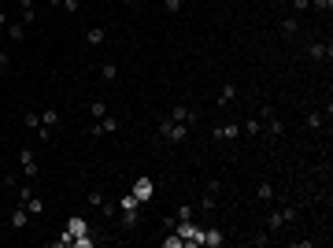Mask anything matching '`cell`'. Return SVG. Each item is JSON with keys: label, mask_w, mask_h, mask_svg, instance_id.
<instances>
[{"label": "cell", "mask_w": 333, "mask_h": 248, "mask_svg": "<svg viewBox=\"0 0 333 248\" xmlns=\"http://www.w3.org/2000/svg\"><path fill=\"white\" fill-rule=\"evenodd\" d=\"M289 222H296V208H271L267 211V230H271V234L285 230Z\"/></svg>", "instance_id": "6da1fadb"}, {"label": "cell", "mask_w": 333, "mask_h": 248, "mask_svg": "<svg viewBox=\"0 0 333 248\" xmlns=\"http://www.w3.org/2000/svg\"><path fill=\"white\" fill-rule=\"evenodd\" d=\"M160 137H167V141H174V145H182L185 137H189V126H185V122H174V119H163V122H160Z\"/></svg>", "instance_id": "7a4b0ae2"}, {"label": "cell", "mask_w": 333, "mask_h": 248, "mask_svg": "<svg viewBox=\"0 0 333 248\" xmlns=\"http://www.w3.org/2000/svg\"><path fill=\"white\" fill-rule=\"evenodd\" d=\"M170 119H174V122H185V126H196V119H200V111H196V107H189V104H174V111H170Z\"/></svg>", "instance_id": "3957f363"}, {"label": "cell", "mask_w": 333, "mask_h": 248, "mask_svg": "<svg viewBox=\"0 0 333 248\" xmlns=\"http://www.w3.org/2000/svg\"><path fill=\"white\" fill-rule=\"evenodd\" d=\"M19 167H23V174L34 182V178H41V170H37V160H34V148H23L19 152Z\"/></svg>", "instance_id": "277c9868"}, {"label": "cell", "mask_w": 333, "mask_h": 248, "mask_svg": "<svg viewBox=\"0 0 333 248\" xmlns=\"http://www.w3.org/2000/svg\"><path fill=\"white\" fill-rule=\"evenodd\" d=\"M104 133H119V119L104 115V119H97V122L89 126V137H104Z\"/></svg>", "instance_id": "5b68a950"}, {"label": "cell", "mask_w": 333, "mask_h": 248, "mask_svg": "<svg viewBox=\"0 0 333 248\" xmlns=\"http://www.w3.org/2000/svg\"><path fill=\"white\" fill-rule=\"evenodd\" d=\"M259 119H267V133H271L274 141H278V137L285 133V122H281V119L274 115V107H263V115H259Z\"/></svg>", "instance_id": "8992f818"}, {"label": "cell", "mask_w": 333, "mask_h": 248, "mask_svg": "<svg viewBox=\"0 0 333 248\" xmlns=\"http://www.w3.org/2000/svg\"><path fill=\"white\" fill-rule=\"evenodd\" d=\"M134 196L141 200V204H148V200L156 196V182H152V178H137V182H134Z\"/></svg>", "instance_id": "52a82bcc"}, {"label": "cell", "mask_w": 333, "mask_h": 248, "mask_svg": "<svg viewBox=\"0 0 333 248\" xmlns=\"http://www.w3.org/2000/svg\"><path fill=\"white\" fill-rule=\"evenodd\" d=\"M307 56L311 59H329L333 49H329V41H307Z\"/></svg>", "instance_id": "ba28073f"}, {"label": "cell", "mask_w": 333, "mask_h": 248, "mask_svg": "<svg viewBox=\"0 0 333 248\" xmlns=\"http://www.w3.org/2000/svg\"><path fill=\"white\" fill-rule=\"evenodd\" d=\"M237 133H241L237 122H222V126H215V141H237Z\"/></svg>", "instance_id": "9c48e42d"}, {"label": "cell", "mask_w": 333, "mask_h": 248, "mask_svg": "<svg viewBox=\"0 0 333 248\" xmlns=\"http://www.w3.org/2000/svg\"><path fill=\"white\" fill-rule=\"evenodd\" d=\"M26 222H30V211H26V208L19 204V208L11 211V219H8V226H11V234H19V230H23Z\"/></svg>", "instance_id": "30bf717a"}, {"label": "cell", "mask_w": 333, "mask_h": 248, "mask_svg": "<svg viewBox=\"0 0 333 248\" xmlns=\"http://www.w3.org/2000/svg\"><path fill=\"white\" fill-rule=\"evenodd\" d=\"M200 244L218 248V244H226V237H222V230H200Z\"/></svg>", "instance_id": "8fae6325"}, {"label": "cell", "mask_w": 333, "mask_h": 248, "mask_svg": "<svg viewBox=\"0 0 333 248\" xmlns=\"http://www.w3.org/2000/svg\"><path fill=\"white\" fill-rule=\"evenodd\" d=\"M85 41L93 44V49H100V44L107 41V30H104V26H93V30H85Z\"/></svg>", "instance_id": "7c38bea8"}, {"label": "cell", "mask_w": 333, "mask_h": 248, "mask_svg": "<svg viewBox=\"0 0 333 248\" xmlns=\"http://www.w3.org/2000/svg\"><path fill=\"white\" fill-rule=\"evenodd\" d=\"M4 34H8L11 41H23V37H26V22H19V19L11 22V19H8V26H4Z\"/></svg>", "instance_id": "4fadbf2b"}, {"label": "cell", "mask_w": 333, "mask_h": 248, "mask_svg": "<svg viewBox=\"0 0 333 248\" xmlns=\"http://www.w3.org/2000/svg\"><path fill=\"white\" fill-rule=\"evenodd\" d=\"M274 196H278V193H274V185H271V182H259V185H256V200H263V204H271Z\"/></svg>", "instance_id": "5bb4252c"}, {"label": "cell", "mask_w": 333, "mask_h": 248, "mask_svg": "<svg viewBox=\"0 0 333 248\" xmlns=\"http://www.w3.org/2000/svg\"><path fill=\"white\" fill-rule=\"evenodd\" d=\"M233 97H237V85H233V82H226V85L218 89V100H215V104H218V107H226Z\"/></svg>", "instance_id": "9a60e30c"}, {"label": "cell", "mask_w": 333, "mask_h": 248, "mask_svg": "<svg viewBox=\"0 0 333 248\" xmlns=\"http://www.w3.org/2000/svg\"><path fill=\"white\" fill-rule=\"evenodd\" d=\"M322 122H326L322 111H307V115H304V126H307V130H322Z\"/></svg>", "instance_id": "2e32d148"}, {"label": "cell", "mask_w": 333, "mask_h": 248, "mask_svg": "<svg viewBox=\"0 0 333 248\" xmlns=\"http://www.w3.org/2000/svg\"><path fill=\"white\" fill-rule=\"evenodd\" d=\"M137 222H141V211H137V208L122 211V230H137Z\"/></svg>", "instance_id": "e0dca14e"}, {"label": "cell", "mask_w": 333, "mask_h": 248, "mask_svg": "<svg viewBox=\"0 0 333 248\" xmlns=\"http://www.w3.org/2000/svg\"><path fill=\"white\" fill-rule=\"evenodd\" d=\"M41 126H59V111H56V107H45V111H41Z\"/></svg>", "instance_id": "ac0fdd59"}, {"label": "cell", "mask_w": 333, "mask_h": 248, "mask_svg": "<svg viewBox=\"0 0 333 248\" xmlns=\"http://www.w3.org/2000/svg\"><path fill=\"white\" fill-rule=\"evenodd\" d=\"M100 78H104V82H119V67L111 63V59H107V63H100Z\"/></svg>", "instance_id": "d6986e66"}, {"label": "cell", "mask_w": 333, "mask_h": 248, "mask_svg": "<svg viewBox=\"0 0 333 248\" xmlns=\"http://www.w3.org/2000/svg\"><path fill=\"white\" fill-rule=\"evenodd\" d=\"M23 208H26L30 215H41V211H45V200H41L37 193H30V200H26V204H23Z\"/></svg>", "instance_id": "ffe728a7"}, {"label": "cell", "mask_w": 333, "mask_h": 248, "mask_svg": "<svg viewBox=\"0 0 333 248\" xmlns=\"http://www.w3.org/2000/svg\"><path fill=\"white\" fill-rule=\"evenodd\" d=\"M241 130H245L248 137H259V133H263V122H259V119H245V126H241Z\"/></svg>", "instance_id": "44dd1931"}, {"label": "cell", "mask_w": 333, "mask_h": 248, "mask_svg": "<svg viewBox=\"0 0 333 248\" xmlns=\"http://www.w3.org/2000/svg\"><path fill=\"white\" fill-rule=\"evenodd\" d=\"M104 115H107V104L104 100H93L89 104V119H104Z\"/></svg>", "instance_id": "7402d4cb"}, {"label": "cell", "mask_w": 333, "mask_h": 248, "mask_svg": "<svg viewBox=\"0 0 333 248\" xmlns=\"http://www.w3.org/2000/svg\"><path fill=\"white\" fill-rule=\"evenodd\" d=\"M23 122H26V130H30V133H37V126H41V115H37V111H26V115H23Z\"/></svg>", "instance_id": "603a6c76"}, {"label": "cell", "mask_w": 333, "mask_h": 248, "mask_svg": "<svg viewBox=\"0 0 333 248\" xmlns=\"http://www.w3.org/2000/svg\"><path fill=\"white\" fill-rule=\"evenodd\" d=\"M182 8H185V0H163V11L167 15H178Z\"/></svg>", "instance_id": "cb8c5ba5"}, {"label": "cell", "mask_w": 333, "mask_h": 248, "mask_svg": "<svg viewBox=\"0 0 333 248\" xmlns=\"http://www.w3.org/2000/svg\"><path fill=\"white\" fill-rule=\"evenodd\" d=\"M296 30H300V22H296V19H281V34H285V37H293Z\"/></svg>", "instance_id": "d4e9b609"}, {"label": "cell", "mask_w": 333, "mask_h": 248, "mask_svg": "<svg viewBox=\"0 0 333 248\" xmlns=\"http://www.w3.org/2000/svg\"><path fill=\"white\" fill-rule=\"evenodd\" d=\"M104 200H107V196H104L100 189H89V208H104Z\"/></svg>", "instance_id": "484cf974"}, {"label": "cell", "mask_w": 333, "mask_h": 248, "mask_svg": "<svg viewBox=\"0 0 333 248\" xmlns=\"http://www.w3.org/2000/svg\"><path fill=\"white\" fill-rule=\"evenodd\" d=\"M19 22H26V26H30V22H37V8H34V4L23 8V19H19Z\"/></svg>", "instance_id": "4316f807"}, {"label": "cell", "mask_w": 333, "mask_h": 248, "mask_svg": "<svg viewBox=\"0 0 333 248\" xmlns=\"http://www.w3.org/2000/svg\"><path fill=\"white\" fill-rule=\"evenodd\" d=\"M307 4H311L315 11H326V15H329V8H333V0H307Z\"/></svg>", "instance_id": "83f0119b"}, {"label": "cell", "mask_w": 333, "mask_h": 248, "mask_svg": "<svg viewBox=\"0 0 333 248\" xmlns=\"http://www.w3.org/2000/svg\"><path fill=\"white\" fill-rule=\"evenodd\" d=\"M178 222H193V208H178V215H174Z\"/></svg>", "instance_id": "f1b7e54d"}, {"label": "cell", "mask_w": 333, "mask_h": 248, "mask_svg": "<svg viewBox=\"0 0 333 248\" xmlns=\"http://www.w3.org/2000/svg\"><path fill=\"white\" fill-rule=\"evenodd\" d=\"M78 8H82L78 0H63V11H67V15H78Z\"/></svg>", "instance_id": "f546056e"}, {"label": "cell", "mask_w": 333, "mask_h": 248, "mask_svg": "<svg viewBox=\"0 0 333 248\" xmlns=\"http://www.w3.org/2000/svg\"><path fill=\"white\" fill-rule=\"evenodd\" d=\"M307 8H311V4H307V0H293V11H296V15H304Z\"/></svg>", "instance_id": "4dcf8cb0"}, {"label": "cell", "mask_w": 333, "mask_h": 248, "mask_svg": "<svg viewBox=\"0 0 333 248\" xmlns=\"http://www.w3.org/2000/svg\"><path fill=\"white\" fill-rule=\"evenodd\" d=\"M30 193H34L30 185H19V204H26V200H30Z\"/></svg>", "instance_id": "1f68e13d"}, {"label": "cell", "mask_w": 333, "mask_h": 248, "mask_svg": "<svg viewBox=\"0 0 333 248\" xmlns=\"http://www.w3.org/2000/svg\"><path fill=\"white\" fill-rule=\"evenodd\" d=\"M8 63H11V59H8V52H0V74L8 71Z\"/></svg>", "instance_id": "d6a6232c"}, {"label": "cell", "mask_w": 333, "mask_h": 248, "mask_svg": "<svg viewBox=\"0 0 333 248\" xmlns=\"http://www.w3.org/2000/svg\"><path fill=\"white\" fill-rule=\"evenodd\" d=\"M0 26H8V15H4V11H0Z\"/></svg>", "instance_id": "836d02e7"}, {"label": "cell", "mask_w": 333, "mask_h": 248, "mask_svg": "<svg viewBox=\"0 0 333 248\" xmlns=\"http://www.w3.org/2000/svg\"><path fill=\"white\" fill-rule=\"evenodd\" d=\"M52 4H56V8H59V4H63V0H52Z\"/></svg>", "instance_id": "e575fe53"}, {"label": "cell", "mask_w": 333, "mask_h": 248, "mask_svg": "<svg viewBox=\"0 0 333 248\" xmlns=\"http://www.w3.org/2000/svg\"><path fill=\"white\" fill-rule=\"evenodd\" d=\"M15 4H19V0H15Z\"/></svg>", "instance_id": "d590c367"}, {"label": "cell", "mask_w": 333, "mask_h": 248, "mask_svg": "<svg viewBox=\"0 0 333 248\" xmlns=\"http://www.w3.org/2000/svg\"><path fill=\"white\" fill-rule=\"evenodd\" d=\"M185 4H189V0H185Z\"/></svg>", "instance_id": "8d00e7d4"}]
</instances>
